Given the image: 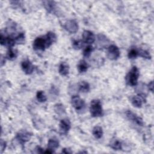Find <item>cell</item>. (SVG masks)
Here are the masks:
<instances>
[{
	"mask_svg": "<svg viewBox=\"0 0 154 154\" xmlns=\"http://www.w3.org/2000/svg\"><path fill=\"white\" fill-rule=\"evenodd\" d=\"M59 73L62 76H67L69 72V66L65 62H62L59 66Z\"/></svg>",
	"mask_w": 154,
	"mask_h": 154,
	"instance_id": "16",
	"label": "cell"
},
{
	"mask_svg": "<svg viewBox=\"0 0 154 154\" xmlns=\"http://www.w3.org/2000/svg\"><path fill=\"white\" fill-rule=\"evenodd\" d=\"M82 38H83V42L91 44L95 41V37L94 34L88 30H85L82 34Z\"/></svg>",
	"mask_w": 154,
	"mask_h": 154,
	"instance_id": "13",
	"label": "cell"
},
{
	"mask_svg": "<svg viewBox=\"0 0 154 154\" xmlns=\"http://www.w3.org/2000/svg\"><path fill=\"white\" fill-rule=\"evenodd\" d=\"M49 48L45 36L37 37L33 42V49L35 51H44Z\"/></svg>",
	"mask_w": 154,
	"mask_h": 154,
	"instance_id": "4",
	"label": "cell"
},
{
	"mask_svg": "<svg viewBox=\"0 0 154 154\" xmlns=\"http://www.w3.org/2000/svg\"><path fill=\"white\" fill-rule=\"evenodd\" d=\"M64 28L66 31L71 34L75 33L78 30V25L76 20L73 19H70L67 20L64 23Z\"/></svg>",
	"mask_w": 154,
	"mask_h": 154,
	"instance_id": "6",
	"label": "cell"
},
{
	"mask_svg": "<svg viewBox=\"0 0 154 154\" xmlns=\"http://www.w3.org/2000/svg\"><path fill=\"white\" fill-rule=\"evenodd\" d=\"M54 111L55 112L58 114V115H62L63 114H64L66 112V109L64 107V106L61 104V103H58V104H56L54 106Z\"/></svg>",
	"mask_w": 154,
	"mask_h": 154,
	"instance_id": "23",
	"label": "cell"
},
{
	"mask_svg": "<svg viewBox=\"0 0 154 154\" xmlns=\"http://www.w3.org/2000/svg\"><path fill=\"white\" fill-rule=\"evenodd\" d=\"M79 90L82 93H87L90 91V85L86 81H81L78 85Z\"/></svg>",
	"mask_w": 154,
	"mask_h": 154,
	"instance_id": "21",
	"label": "cell"
},
{
	"mask_svg": "<svg viewBox=\"0 0 154 154\" xmlns=\"http://www.w3.org/2000/svg\"><path fill=\"white\" fill-rule=\"evenodd\" d=\"M14 38L16 43L22 44L25 42V34L23 32H20Z\"/></svg>",
	"mask_w": 154,
	"mask_h": 154,
	"instance_id": "27",
	"label": "cell"
},
{
	"mask_svg": "<svg viewBox=\"0 0 154 154\" xmlns=\"http://www.w3.org/2000/svg\"><path fill=\"white\" fill-rule=\"evenodd\" d=\"M72 46L74 49H79L83 46V42L81 40H73Z\"/></svg>",
	"mask_w": 154,
	"mask_h": 154,
	"instance_id": "30",
	"label": "cell"
},
{
	"mask_svg": "<svg viewBox=\"0 0 154 154\" xmlns=\"http://www.w3.org/2000/svg\"><path fill=\"white\" fill-rule=\"evenodd\" d=\"M7 146V143L5 141H4L2 139L1 140L0 142V147H1V153H2L3 151L5 150Z\"/></svg>",
	"mask_w": 154,
	"mask_h": 154,
	"instance_id": "31",
	"label": "cell"
},
{
	"mask_svg": "<svg viewBox=\"0 0 154 154\" xmlns=\"http://www.w3.org/2000/svg\"><path fill=\"white\" fill-rule=\"evenodd\" d=\"M43 6L46 11L51 13H55L56 10V3L53 1H45L43 2Z\"/></svg>",
	"mask_w": 154,
	"mask_h": 154,
	"instance_id": "14",
	"label": "cell"
},
{
	"mask_svg": "<svg viewBox=\"0 0 154 154\" xmlns=\"http://www.w3.org/2000/svg\"><path fill=\"white\" fill-rule=\"evenodd\" d=\"M139 70L136 66H134L129 70L125 77L127 84L131 86H135L137 84L139 77Z\"/></svg>",
	"mask_w": 154,
	"mask_h": 154,
	"instance_id": "1",
	"label": "cell"
},
{
	"mask_svg": "<svg viewBox=\"0 0 154 154\" xmlns=\"http://www.w3.org/2000/svg\"><path fill=\"white\" fill-rule=\"evenodd\" d=\"M120 54L119 49L117 46L111 45L108 46L107 55L109 59L111 60H116L119 58Z\"/></svg>",
	"mask_w": 154,
	"mask_h": 154,
	"instance_id": "5",
	"label": "cell"
},
{
	"mask_svg": "<svg viewBox=\"0 0 154 154\" xmlns=\"http://www.w3.org/2000/svg\"><path fill=\"white\" fill-rule=\"evenodd\" d=\"M36 149H37L38 153H44V150H43V149L41 148V147H39V146H37Z\"/></svg>",
	"mask_w": 154,
	"mask_h": 154,
	"instance_id": "34",
	"label": "cell"
},
{
	"mask_svg": "<svg viewBox=\"0 0 154 154\" xmlns=\"http://www.w3.org/2000/svg\"><path fill=\"white\" fill-rule=\"evenodd\" d=\"M144 94H138L137 96H134L132 97L131 99V102L132 105L137 107L140 108L141 107L143 102H144Z\"/></svg>",
	"mask_w": 154,
	"mask_h": 154,
	"instance_id": "12",
	"label": "cell"
},
{
	"mask_svg": "<svg viewBox=\"0 0 154 154\" xmlns=\"http://www.w3.org/2000/svg\"><path fill=\"white\" fill-rule=\"evenodd\" d=\"M148 88L149 90H150L152 92L153 91V81H151L149 82V84H148Z\"/></svg>",
	"mask_w": 154,
	"mask_h": 154,
	"instance_id": "32",
	"label": "cell"
},
{
	"mask_svg": "<svg viewBox=\"0 0 154 154\" xmlns=\"http://www.w3.org/2000/svg\"><path fill=\"white\" fill-rule=\"evenodd\" d=\"M62 153H72V151H70V149H66V148H64L62 150Z\"/></svg>",
	"mask_w": 154,
	"mask_h": 154,
	"instance_id": "33",
	"label": "cell"
},
{
	"mask_svg": "<svg viewBox=\"0 0 154 154\" xmlns=\"http://www.w3.org/2000/svg\"><path fill=\"white\" fill-rule=\"evenodd\" d=\"M45 37L46 40L48 47H49L52 43L55 42L57 40V36H56L55 34L51 31L48 32L46 34V35H45Z\"/></svg>",
	"mask_w": 154,
	"mask_h": 154,
	"instance_id": "17",
	"label": "cell"
},
{
	"mask_svg": "<svg viewBox=\"0 0 154 154\" xmlns=\"http://www.w3.org/2000/svg\"><path fill=\"white\" fill-rule=\"evenodd\" d=\"M78 70L79 73H84L88 69V64L84 60H81L78 64Z\"/></svg>",
	"mask_w": 154,
	"mask_h": 154,
	"instance_id": "22",
	"label": "cell"
},
{
	"mask_svg": "<svg viewBox=\"0 0 154 154\" xmlns=\"http://www.w3.org/2000/svg\"><path fill=\"white\" fill-rule=\"evenodd\" d=\"M110 146L112 149H113L114 150H121L122 149V143L118 140H114V141H112L111 143Z\"/></svg>",
	"mask_w": 154,
	"mask_h": 154,
	"instance_id": "25",
	"label": "cell"
},
{
	"mask_svg": "<svg viewBox=\"0 0 154 154\" xmlns=\"http://www.w3.org/2000/svg\"><path fill=\"white\" fill-rule=\"evenodd\" d=\"M0 42L1 45L5 46L8 47V48H11L16 43L14 41V38L9 36L3 35L2 34H1Z\"/></svg>",
	"mask_w": 154,
	"mask_h": 154,
	"instance_id": "8",
	"label": "cell"
},
{
	"mask_svg": "<svg viewBox=\"0 0 154 154\" xmlns=\"http://www.w3.org/2000/svg\"><path fill=\"white\" fill-rule=\"evenodd\" d=\"M91 115L93 117H100L103 115V109L102 104L99 100H93L91 102L90 106Z\"/></svg>",
	"mask_w": 154,
	"mask_h": 154,
	"instance_id": "2",
	"label": "cell"
},
{
	"mask_svg": "<svg viewBox=\"0 0 154 154\" xmlns=\"http://www.w3.org/2000/svg\"><path fill=\"white\" fill-rule=\"evenodd\" d=\"M138 55L140 57L146 58V59H150L151 58V55L150 53L146 51V50H143V49H138Z\"/></svg>",
	"mask_w": 154,
	"mask_h": 154,
	"instance_id": "28",
	"label": "cell"
},
{
	"mask_svg": "<svg viewBox=\"0 0 154 154\" xmlns=\"http://www.w3.org/2000/svg\"><path fill=\"white\" fill-rule=\"evenodd\" d=\"M71 124L68 119H62L60 123V131L62 134H66L70 129Z\"/></svg>",
	"mask_w": 154,
	"mask_h": 154,
	"instance_id": "10",
	"label": "cell"
},
{
	"mask_svg": "<svg viewBox=\"0 0 154 154\" xmlns=\"http://www.w3.org/2000/svg\"><path fill=\"white\" fill-rule=\"evenodd\" d=\"M108 38L102 34H99L97 35V45L99 48H104L107 46L109 43Z\"/></svg>",
	"mask_w": 154,
	"mask_h": 154,
	"instance_id": "15",
	"label": "cell"
},
{
	"mask_svg": "<svg viewBox=\"0 0 154 154\" xmlns=\"http://www.w3.org/2000/svg\"><path fill=\"white\" fill-rule=\"evenodd\" d=\"M138 55V49L135 48H131L128 54V57L129 59H134L136 58Z\"/></svg>",
	"mask_w": 154,
	"mask_h": 154,
	"instance_id": "24",
	"label": "cell"
},
{
	"mask_svg": "<svg viewBox=\"0 0 154 154\" xmlns=\"http://www.w3.org/2000/svg\"><path fill=\"white\" fill-rule=\"evenodd\" d=\"M31 135V134L26 131H21L16 134V139L20 144H24L30 140Z\"/></svg>",
	"mask_w": 154,
	"mask_h": 154,
	"instance_id": "7",
	"label": "cell"
},
{
	"mask_svg": "<svg viewBox=\"0 0 154 154\" xmlns=\"http://www.w3.org/2000/svg\"><path fill=\"white\" fill-rule=\"evenodd\" d=\"M21 67L22 70L26 75L31 74L34 70V66L29 60H25L21 63Z\"/></svg>",
	"mask_w": 154,
	"mask_h": 154,
	"instance_id": "11",
	"label": "cell"
},
{
	"mask_svg": "<svg viewBox=\"0 0 154 154\" xmlns=\"http://www.w3.org/2000/svg\"><path fill=\"white\" fill-rule=\"evenodd\" d=\"M93 48L90 46V45H88L87 46L83 51V55L84 57H89L91 54V52H93Z\"/></svg>",
	"mask_w": 154,
	"mask_h": 154,
	"instance_id": "29",
	"label": "cell"
},
{
	"mask_svg": "<svg viewBox=\"0 0 154 154\" xmlns=\"http://www.w3.org/2000/svg\"><path fill=\"white\" fill-rule=\"evenodd\" d=\"M71 103L76 111H81L85 108V102L79 96L74 95L71 98Z\"/></svg>",
	"mask_w": 154,
	"mask_h": 154,
	"instance_id": "3",
	"label": "cell"
},
{
	"mask_svg": "<svg viewBox=\"0 0 154 154\" xmlns=\"http://www.w3.org/2000/svg\"><path fill=\"white\" fill-rule=\"evenodd\" d=\"M126 115L128 119L131 121H132L134 123L137 124L138 126H143V119L137 116L135 113L132 112L131 111L128 110L126 112Z\"/></svg>",
	"mask_w": 154,
	"mask_h": 154,
	"instance_id": "9",
	"label": "cell"
},
{
	"mask_svg": "<svg viewBox=\"0 0 154 154\" xmlns=\"http://www.w3.org/2000/svg\"><path fill=\"white\" fill-rule=\"evenodd\" d=\"M59 147V141L55 138H51L48 143V148L52 150L57 149Z\"/></svg>",
	"mask_w": 154,
	"mask_h": 154,
	"instance_id": "19",
	"label": "cell"
},
{
	"mask_svg": "<svg viewBox=\"0 0 154 154\" xmlns=\"http://www.w3.org/2000/svg\"><path fill=\"white\" fill-rule=\"evenodd\" d=\"M36 97L38 102H45L47 100V97L45 94V93L43 91H38L36 94Z\"/></svg>",
	"mask_w": 154,
	"mask_h": 154,
	"instance_id": "26",
	"label": "cell"
},
{
	"mask_svg": "<svg viewBox=\"0 0 154 154\" xmlns=\"http://www.w3.org/2000/svg\"><path fill=\"white\" fill-rule=\"evenodd\" d=\"M92 133H93V135H94V137L96 138L99 139L103 135L102 128L100 126H96L94 127V128L93 129Z\"/></svg>",
	"mask_w": 154,
	"mask_h": 154,
	"instance_id": "20",
	"label": "cell"
},
{
	"mask_svg": "<svg viewBox=\"0 0 154 154\" xmlns=\"http://www.w3.org/2000/svg\"><path fill=\"white\" fill-rule=\"evenodd\" d=\"M17 56V51L16 50H14L12 48H8L7 54H6V58L9 60H14L16 58Z\"/></svg>",
	"mask_w": 154,
	"mask_h": 154,
	"instance_id": "18",
	"label": "cell"
}]
</instances>
